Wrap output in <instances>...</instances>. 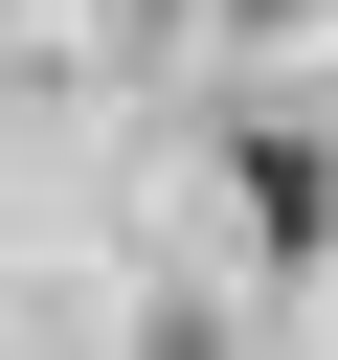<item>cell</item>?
<instances>
[{"instance_id": "1", "label": "cell", "mask_w": 338, "mask_h": 360, "mask_svg": "<svg viewBox=\"0 0 338 360\" xmlns=\"http://www.w3.org/2000/svg\"><path fill=\"white\" fill-rule=\"evenodd\" d=\"M248 225H270V248H315V225H338V180H315V135H248Z\"/></svg>"}]
</instances>
